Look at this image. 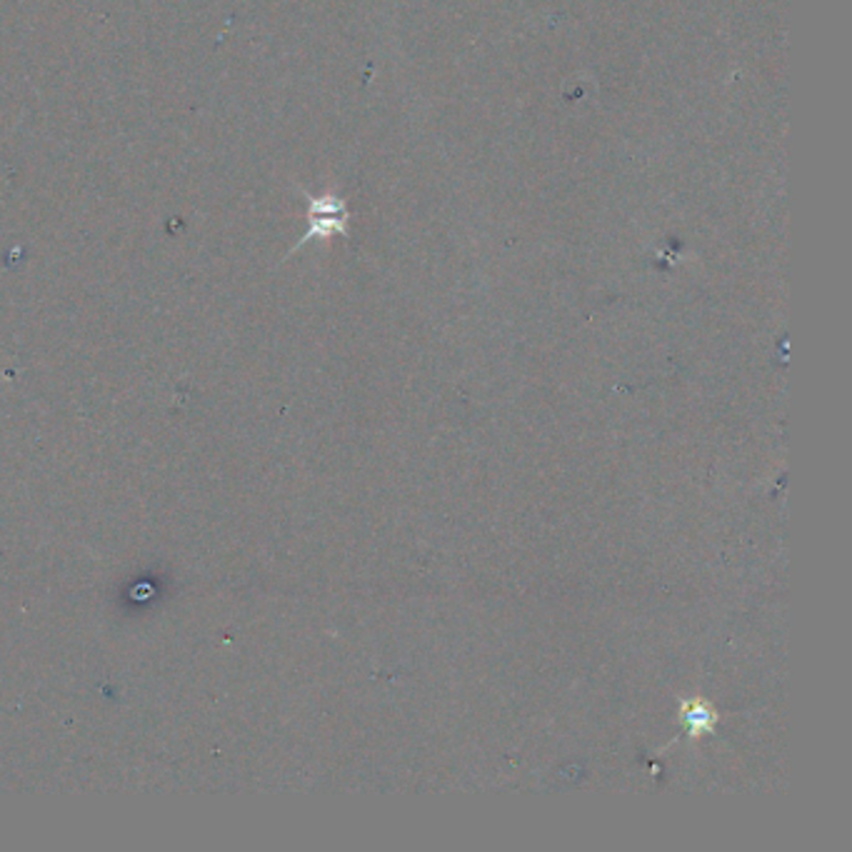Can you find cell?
Instances as JSON below:
<instances>
[{"label": "cell", "instance_id": "1", "mask_svg": "<svg viewBox=\"0 0 852 852\" xmlns=\"http://www.w3.org/2000/svg\"><path fill=\"white\" fill-rule=\"evenodd\" d=\"M307 218H311V231L303 235L301 243H297V248L311 238H328V235L348 231V210L342 206L340 198H332V196L311 198Z\"/></svg>", "mask_w": 852, "mask_h": 852}]
</instances>
